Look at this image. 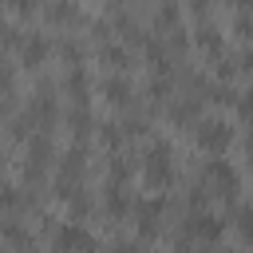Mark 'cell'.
<instances>
[{
    "instance_id": "1",
    "label": "cell",
    "mask_w": 253,
    "mask_h": 253,
    "mask_svg": "<svg viewBox=\"0 0 253 253\" xmlns=\"http://www.w3.org/2000/svg\"><path fill=\"white\" fill-rule=\"evenodd\" d=\"M142 178H146L150 190H166V186H174V146H170L166 138H150V142H146Z\"/></svg>"
},
{
    "instance_id": "2",
    "label": "cell",
    "mask_w": 253,
    "mask_h": 253,
    "mask_svg": "<svg viewBox=\"0 0 253 253\" xmlns=\"http://www.w3.org/2000/svg\"><path fill=\"white\" fill-rule=\"evenodd\" d=\"M202 174H206L210 194H213V198H221L225 206L241 198V174H237V166H233L225 154H213V158L206 162V170H202Z\"/></svg>"
},
{
    "instance_id": "3",
    "label": "cell",
    "mask_w": 253,
    "mask_h": 253,
    "mask_svg": "<svg viewBox=\"0 0 253 253\" xmlns=\"http://www.w3.org/2000/svg\"><path fill=\"white\" fill-rule=\"evenodd\" d=\"M225 225H229V221H221V217H217V213H210L206 206H202V210H190V213H186V225H182L178 245H217V241H221V233H225Z\"/></svg>"
},
{
    "instance_id": "4",
    "label": "cell",
    "mask_w": 253,
    "mask_h": 253,
    "mask_svg": "<svg viewBox=\"0 0 253 253\" xmlns=\"http://www.w3.org/2000/svg\"><path fill=\"white\" fill-rule=\"evenodd\" d=\"M130 217H134V229H138V241H154L158 229H162V217H166V198L150 194V198H138L130 202Z\"/></svg>"
},
{
    "instance_id": "5",
    "label": "cell",
    "mask_w": 253,
    "mask_h": 253,
    "mask_svg": "<svg viewBox=\"0 0 253 253\" xmlns=\"http://www.w3.org/2000/svg\"><path fill=\"white\" fill-rule=\"evenodd\" d=\"M190 126H194L198 150H206V154H225L229 142H233V126L225 119H194Z\"/></svg>"
},
{
    "instance_id": "6",
    "label": "cell",
    "mask_w": 253,
    "mask_h": 253,
    "mask_svg": "<svg viewBox=\"0 0 253 253\" xmlns=\"http://www.w3.org/2000/svg\"><path fill=\"white\" fill-rule=\"evenodd\" d=\"M51 245H55V249H91V245H95V233H87L79 221H63V225L51 233Z\"/></svg>"
},
{
    "instance_id": "7",
    "label": "cell",
    "mask_w": 253,
    "mask_h": 253,
    "mask_svg": "<svg viewBox=\"0 0 253 253\" xmlns=\"http://www.w3.org/2000/svg\"><path fill=\"white\" fill-rule=\"evenodd\" d=\"M43 16H47L51 28H71V24L83 20V12H79L75 0H47V4H43Z\"/></svg>"
},
{
    "instance_id": "8",
    "label": "cell",
    "mask_w": 253,
    "mask_h": 253,
    "mask_svg": "<svg viewBox=\"0 0 253 253\" xmlns=\"http://www.w3.org/2000/svg\"><path fill=\"white\" fill-rule=\"evenodd\" d=\"M99 91H103V99H107L111 107H130V99H134V87H130V79H123V75H107V79L99 83Z\"/></svg>"
},
{
    "instance_id": "9",
    "label": "cell",
    "mask_w": 253,
    "mask_h": 253,
    "mask_svg": "<svg viewBox=\"0 0 253 253\" xmlns=\"http://www.w3.org/2000/svg\"><path fill=\"white\" fill-rule=\"evenodd\" d=\"M103 213H107V217H115V221H123V217L130 213L126 186H115V182H107V190H103Z\"/></svg>"
},
{
    "instance_id": "10",
    "label": "cell",
    "mask_w": 253,
    "mask_h": 253,
    "mask_svg": "<svg viewBox=\"0 0 253 253\" xmlns=\"http://www.w3.org/2000/svg\"><path fill=\"white\" fill-rule=\"evenodd\" d=\"M47 40L43 36H32V40H20V59H24V67L28 71H36V67H43L47 63Z\"/></svg>"
},
{
    "instance_id": "11",
    "label": "cell",
    "mask_w": 253,
    "mask_h": 253,
    "mask_svg": "<svg viewBox=\"0 0 253 253\" xmlns=\"http://www.w3.org/2000/svg\"><path fill=\"white\" fill-rule=\"evenodd\" d=\"M63 91L71 95V103H87V91H91V79L83 71V63H71L67 75H63Z\"/></svg>"
},
{
    "instance_id": "12",
    "label": "cell",
    "mask_w": 253,
    "mask_h": 253,
    "mask_svg": "<svg viewBox=\"0 0 253 253\" xmlns=\"http://www.w3.org/2000/svg\"><path fill=\"white\" fill-rule=\"evenodd\" d=\"M134 170H138V166H134V158H130L126 150H115L111 162H107V178H111L115 186H126V182L134 178Z\"/></svg>"
},
{
    "instance_id": "13",
    "label": "cell",
    "mask_w": 253,
    "mask_h": 253,
    "mask_svg": "<svg viewBox=\"0 0 253 253\" xmlns=\"http://www.w3.org/2000/svg\"><path fill=\"white\" fill-rule=\"evenodd\" d=\"M67 126H71V134H75V142H83L91 130H95V119H91V111H87V103H75L71 107V115H67Z\"/></svg>"
},
{
    "instance_id": "14",
    "label": "cell",
    "mask_w": 253,
    "mask_h": 253,
    "mask_svg": "<svg viewBox=\"0 0 253 253\" xmlns=\"http://www.w3.org/2000/svg\"><path fill=\"white\" fill-rule=\"evenodd\" d=\"M99 59H103L111 71H126V67H130V51H126L123 43H111V40H103V47H99Z\"/></svg>"
},
{
    "instance_id": "15",
    "label": "cell",
    "mask_w": 253,
    "mask_h": 253,
    "mask_svg": "<svg viewBox=\"0 0 253 253\" xmlns=\"http://www.w3.org/2000/svg\"><path fill=\"white\" fill-rule=\"evenodd\" d=\"M194 43H198L210 59H213L217 51H225V40H221V32H217L213 24H202V28H198V36H194Z\"/></svg>"
},
{
    "instance_id": "16",
    "label": "cell",
    "mask_w": 253,
    "mask_h": 253,
    "mask_svg": "<svg viewBox=\"0 0 253 253\" xmlns=\"http://www.w3.org/2000/svg\"><path fill=\"white\" fill-rule=\"evenodd\" d=\"M194 119H198V99H190V95H186L182 103H174V107H170V123H174V126L190 130V123H194Z\"/></svg>"
},
{
    "instance_id": "17",
    "label": "cell",
    "mask_w": 253,
    "mask_h": 253,
    "mask_svg": "<svg viewBox=\"0 0 253 253\" xmlns=\"http://www.w3.org/2000/svg\"><path fill=\"white\" fill-rule=\"evenodd\" d=\"M95 130H99V142H103L107 150H119V146L126 142V134H123L119 123H95Z\"/></svg>"
},
{
    "instance_id": "18",
    "label": "cell",
    "mask_w": 253,
    "mask_h": 253,
    "mask_svg": "<svg viewBox=\"0 0 253 253\" xmlns=\"http://www.w3.org/2000/svg\"><path fill=\"white\" fill-rule=\"evenodd\" d=\"M154 28H158V32L178 28V4H162V8H158V16H154Z\"/></svg>"
},
{
    "instance_id": "19",
    "label": "cell",
    "mask_w": 253,
    "mask_h": 253,
    "mask_svg": "<svg viewBox=\"0 0 253 253\" xmlns=\"http://www.w3.org/2000/svg\"><path fill=\"white\" fill-rule=\"evenodd\" d=\"M24 206V194L16 190V186H0V213H12V210H20Z\"/></svg>"
},
{
    "instance_id": "20",
    "label": "cell",
    "mask_w": 253,
    "mask_h": 253,
    "mask_svg": "<svg viewBox=\"0 0 253 253\" xmlns=\"http://www.w3.org/2000/svg\"><path fill=\"white\" fill-rule=\"evenodd\" d=\"M0 241H4V245H32V233H24L20 225H12V221H8V225L0 229Z\"/></svg>"
},
{
    "instance_id": "21",
    "label": "cell",
    "mask_w": 253,
    "mask_h": 253,
    "mask_svg": "<svg viewBox=\"0 0 253 253\" xmlns=\"http://www.w3.org/2000/svg\"><path fill=\"white\" fill-rule=\"evenodd\" d=\"M59 59H67V67H71V63H83L79 43H75V40H63V43H59Z\"/></svg>"
},
{
    "instance_id": "22",
    "label": "cell",
    "mask_w": 253,
    "mask_h": 253,
    "mask_svg": "<svg viewBox=\"0 0 253 253\" xmlns=\"http://www.w3.org/2000/svg\"><path fill=\"white\" fill-rule=\"evenodd\" d=\"M146 91H150V103H166V99H170V83H166V79H150Z\"/></svg>"
},
{
    "instance_id": "23",
    "label": "cell",
    "mask_w": 253,
    "mask_h": 253,
    "mask_svg": "<svg viewBox=\"0 0 253 253\" xmlns=\"http://www.w3.org/2000/svg\"><path fill=\"white\" fill-rule=\"evenodd\" d=\"M237 229H241V241H249V237H253V213H249L245 206L237 210Z\"/></svg>"
},
{
    "instance_id": "24",
    "label": "cell",
    "mask_w": 253,
    "mask_h": 253,
    "mask_svg": "<svg viewBox=\"0 0 253 253\" xmlns=\"http://www.w3.org/2000/svg\"><path fill=\"white\" fill-rule=\"evenodd\" d=\"M8 8L20 16H32V12H40V0H8Z\"/></svg>"
},
{
    "instance_id": "25",
    "label": "cell",
    "mask_w": 253,
    "mask_h": 253,
    "mask_svg": "<svg viewBox=\"0 0 253 253\" xmlns=\"http://www.w3.org/2000/svg\"><path fill=\"white\" fill-rule=\"evenodd\" d=\"M0 87H4V91L12 87V63H8L4 55H0Z\"/></svg>"
},
{
    "instance_id": "26",
    "label": "cell",
    "mask_w": 253,
    "mask_h": 253,
    "mask_svg": "<svg viewBox=\"0 0 253 253\" xmlns=\"http://www.w3.org/2000/svg\"><path fill=\"white\" fill-rule=\"evenodd\" d=\"M0 43H20V36H16L8 24H0Z\"/></svg>"
},
{
    "instance_id": "27",
    "label": "cell",
    "mask_w": 253,
    "mask_h": 253,
    "mask_svg": "<svg viewBox=\"0 0 253 253\" xmlns=\"http://www.w3.org/2000/svg\"><path fill=\"white\" fill-rule=\"evenodd\" d=\"M190 8H194V12H206V8H210V0H190Z\"/></svg>"
},
{
    "instance_id": "28",
    "label": "cell",
    "mask_w": 253,
    "mask_h": 253,
    "mask_svg": "<svg viewBox=\"0 0 253 253\" xmlns=\"http://www.w3.org/2000/svg\"><path fill=\"white\" fill-rule=\"evenodd\" d=\"M4 119H8V107H4V103H0V123H4Z\"/></svg>"
},
{
    "instance_id": "29",
    "label": "cell",
    "mask_w": 253,
    "mask_h": 253,
    "mask_svg": "<svg viewBox=\"0 0 253 253\" xmlns=\"http://www.w3.org/2000/svg\"><path fill=\"white\" fill-rule=\"evenodd\" d=\"M0 4H8V0H0Z\"/></svg>"
}]
</instances>
